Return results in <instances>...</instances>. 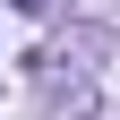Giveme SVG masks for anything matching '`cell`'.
<instances>
[{
    "instance_id": "obj_1",
    "label": "cell",
    "mask_w": 120,
    "mask_h": 120,
    "mask_svg": "<svg viewBox=\"0 0 120 120\" xmlns=\"http://www.w3.org/2000/svg\"><path fill=\"white\" fill-rule=\"evenodd\" d=\"M9 9H17V17H43V0H9Z\"/></svg>"
}]
</instances>
